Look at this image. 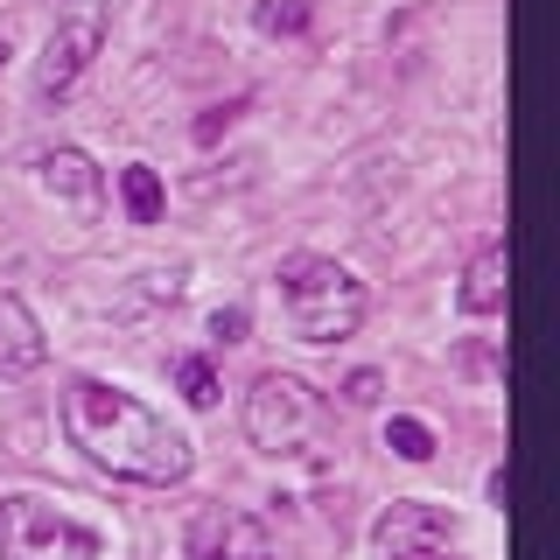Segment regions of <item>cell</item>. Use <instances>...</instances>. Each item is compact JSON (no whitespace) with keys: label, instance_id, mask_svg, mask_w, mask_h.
<instances>
[{"label":"cell","instance_id":"cell-1","mask_svg":"<svg viewBox=\"0 0 560 560\" xmlns=\"http://www.w3.org/2000/svg\"><path fill=\"white\" fill-rule=\"evenodd\" d=\"M63 434L84 463L113 469L127 483H183L189 463H197V448L175 420H162L148 399H133L127 385H105V378L63 385Z\"/></svg>","mask_w":560,"mask_h":560},{"label":"cell","instance_id":"cell-2","mask_svg":"<svg viewBox=\"0 0 560 560\" xmlns=\"http://www.w3.org/2000/svg\"><path fill=\"white\" fill-rule=\"evenodd\" d=\"M280 308H288V329L302 343H343V337H358V323H364V280L337 267V259H323V253H288L280 259Z\"/></svg>","mask_w":560,"mask_h":560},{"label":"cell","instance_id":"cell-3","mask_svg":"<svg viewBox=\"0 0 560 560\" xmlns=\"http://www.w3.org/2000/svg\"><path fill=\"white\" fill-rule=\"evenodd\" d=\"M98 525L70 518L63 504L35 498V490L0 498V560H98Z\"/></svg>","mask_w":560,"mask_h":560},{"label":"cell","instance_id":"cell-4","mask_svg":"<svg viewBox=\"0 0 560 560\" xmlns=\"http://www.w3.org/2000/svg\"><path fill=\"white\" fill-rule=\"evenodd\" d=\"M238 420H245V442L259 455H302L315 420H323V399H315L294 372H259Z\"/></svg>","mask_w":560,"mask_h":560},{"label":"cell","instance_id":"cell-5","mask_svg":"<svg viewBox=\"0 0 560 560\" xmlns=\"http://www.w3.org/2000/svg\"><path fill=\"white\" fill-rule=\"evenodd\" d=\"M372 547H378V560H469L463 525L434 498H393L372 525Z\"/></svg>","mask_w":560,"mask_h":560},{"label":"cell","instance_id":"cell-6","mask_svg":"<svg viewBox=\"0 0 560 560\" xmlns=\"http://www.w3.org/2000/svg\"><path fill=\"white\" fill-rule=\"evenodd\" d=\"M98 49H105V0H57V22H49L43 63H35V92H43V98L70 92Z\"/></svg>","mask_w":560,"mask_h":560},{"label":"cell","instance_id":"cell-7","mask_svg":"<svg viewBox=\"0 0 560 560\" xmlns=\"http://www.w3.org/2000/svg\"><path fill=\"white\" fill-rule=\"evenodd\" d=\"M183 560H280L267 518L238 512V504H203L183 533Z\"/></svg>","mask_w":560,"mask_h":560},{"label":"cell","instance_id":"cell-8","mask_svg":"<svg viewBox=\"0 0 560 560\" xmlns=\"http://www.w3.org/2000/svg\"><path fill=\"white\" fill-rule=\"evenodd\" d=\"M43 358H49L43 323H35V315L14 302V294H0V378H28Z\"/></svg>","mask_w":560,"mask_h":560},{"label":"cell","instance_id":"cell-9","mask_svg":"<svg viewBox=\"0 0 560 560\" xmlns=\"http://www.w3.org/2000/svg\"><path fill=\"white\" fill-rule=\"evenodd\" d=\"M504 294H512V253H504V245H483V253L463 267L455 302H463V315H498Z\"/></svg>","mask_w":560,"mask_h":560},{"label":"cell","instance_id":"cell-10","mask_svg":"<svg viewBox=\"0 0 560 560\" xmlns=\"http://www.w3.org/2000/svg\"><path fill=\"white\" fill-rule=\"evenodd\" d=\"M35 175H43L49 189H63L70 203H92V197H98V175H92V162H84L78 148H49V154H35Z\"/></svg>","mask_w":560,"mask_h":560},{"label":"cell","instance_id":"cell-11","mask_svg":"<svg viewBox=\"0 0 560 560\" xmlns=\"http://www.w3.org/2000/svg\"><path fill=\"white\" fill-rule=\"evenodd\" d=\"M119 203H127L133 224H162V210H168L162 175H154L148 162H127V168H119Z\"/></svg>","mask_w":560,"mask_h":560},{"label":"cell","instance_id":"cell-12","mask_svg":"<svg viewBox=\"0 0 560 560\" xmlns=\"http://www.w3.org/2000/svg\"><path fill=\"white\" fill-rule=\"evenodd\" d=\"M385 448H393L399 463H428V455H434V428L413 420V413H393V420H385Z\"/></svg>","mask_w":560,"mask_h":560},{"label":"cell","instance_id":"cell-13","mask_svg":"<svg viewBox=\"0 0 560 560\" xmlns=\"http://www.w3.org/2000/svg\"><path fill=\"white\" fill-rule=\"evenodd\" d=\"M175 385H183V399L189 407H218V372H210V358H175Z\"/></svg>","mask_w":560,"mask_h":560},{"label":"cell","instance_id":"cell-14","mask_svg":"<svg viewBox=\"0 0 560 560\" xmlns=\"http://www.w3.org/2000/svg\"><path fill=\"white\" fill-rule=\"evenodd\" d=\"M253 22L267 28V35H302L308 28V0H259Z\"/></svg>","mask_w":560,"mask_h":560},{"label":"cell","instance_id":"cell-15","mask_svg":"<svg viewBox=\"0 0 560 560\" xmlns=\"http://www.w3.org/2000/svg\"><path fill=\"white\" fill-rule=\"evenodd\" d=\"M378 385H385V378L372 372V364H364V372H350V378H343V399H350V407H372Z\"/></svg>","mask_w":560,"mask_h":560},{"label":"cell","instance_id":"cell-16","mask_svg":"<svg viewBox=\"0 0 560 560\" xmlns=\"http://www.w3.org/2000/svg\"><path fill=\"white\" fill-rule=\"evenodd\" d=\"M232 119H238V98H232V105H210V113H197V140H218L224 127H232Z\"/></svg>","mask_w":560,"mask_h":560},{"label":"cell","instance_id":"cell-17","mask_svg":"<svg viewBox=\"0 0 560 560\" xmlns=\"http://www.w3.org/2000/svg\"><path fill=\"white\" fill-rule=\"evenodd\" d=\"M210 337H218V343H238L245 337V308H218V315H210Z\"/></svg>","mask_w":560,"mask_h":560},{"label":"cell","instance_id":"cell-18","mask_svg":"<svg viewBox=\"0 0 560 560\" xmlns=\"http://www.w3.org/2000/svg\"><path fill=\"white\" fill-rule=\"evenodd\" d=\"M490 504H498V512H504V504H512V469H504V463L490 469Z\"/></svg>","mask_w":560,"mask_h":560},{"label":"cell","instance_id":"cell-19","mask_svg":"<svg viewBox=\"0 0 560 560\" xmlns=\"http://www.w3.org/2000/svg\"><path fill=\"white\" fill-rule=\"evenodd\" d=\"M0 63H8V43H0Z\"/></svg>","mask_w":560,"mask_h":560}]
</instances>
